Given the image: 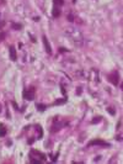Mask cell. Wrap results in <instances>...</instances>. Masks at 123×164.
Returning <instances> with one entry per match:
<instances>
[{
    "label": "cell",
    "mask_w": 123,
    "mask_h": 164,
    "mask_svg": "<svg viewBox=\"0 0 123 164\" xmlns=\"http://www.w3.org/2000/svg\"><path fill=\"white\" fill-rule=\"evenodd\" d=\"M60 15V10L58 9V6H54V10H53V16L54 17H58Z\"/></svg>",
    "instance_id": "cell-7"
},
{
    "label": "cell",
    "mask_w": 123,
    "mask_h": 164,
    "mask_svg": "<svg viewBox=\"0 0 123 164\" xmlns=\"http://www.w3.org/2000/svg\"><path fill=\"white\" fill-rule=\"evenodd\" d=\"M68 20H69V21H74V20H73V15H68Z\"/></svg>",
    "instance_id": "cell-14"
},
{
    "label": "cell",
    "mask_w": 123,
    "mask_h": 164,
    "mask_svg": "<svg viewBox=\"0 0 123 164\" xmlns=\"http://www.w3.org/2000/svg\"><path fill=\"white\" fill-rule=\"evenodd\" d=\"M95 118H96V120H94V121H92V124H96V122H100V121H101V117H95Z\"/></svg>",
    "instance_id": "cell-11"
},
{
    "label": "cell",
    "mask_w": 123,
    "mask_h": 164,
    "mask_svg": "<svg viewBox=\"0 0 123 164\" xmlns=\"http://www.w3.org/2000/svg\"><path fill=\"white\" fill-rule=\"evenodd\" d=\"M60 121H62V118H59V117H56L54 118V122H53V126H52V132H57L58 130H60L63 126H65L67 125V122L65 124H60Z\"/></svg>",
    "instance_id": "cell-2"
},
{
    "label": "cell",
    "mask_w": 123,
    "mask_h": 164,
    "mask_svg": "<svg viewBox=\"0 0 123 164\" xmlns=\"http://www.w3.org/2000/svg\"><path fill=\"white\" fill-rule=\"evenodd\" d=\"M43 43H44V46H46V51H47V53H51V46L48 44V41L47 38H46V36H43Z\"/></svg>",
    "instance_id": "cell-5"
},
{
    "label": "cell",
    "mask_w": 123,
    "mask_h": 164,
    "mask_svg": "<svg viewBox=\"0 0 123 164\" xmlns=\"http://www.w3.org/2000/svg\"><path fill=\"white\" fill-rule=\"evenodd\" d=\"M6 135V128L4 125H0V137H4Z\"/></svg>",
    "instance_id": "cell-6"
},
{
    "label": "cell",
    "mask_w": 123,
    "mask_h": 164,
    "mask_svg": "<svg viewBox=\"0 0 123 164\" xmlns=\"http://www.w3.org/2000/svg\"><path fill=\"white\" fill-rule=\"evenodd\" d=\"M10 59L11 61H16V51L14 46H10Z\"/></svg>",
    "instance_id": "cell-4"
},
{
    "label": "cell",
    "mask_w": 123,
    "mask_h": 164,
    "mask_svg": "<svg viewBox=\"0 0 123 164\" xmlns=\"http://www.w3.org/2000/svg\"><path fill=\"white\" fill-rule=\"evenodd\" d=\"M68 33H69L71 40L75 42V44H79V46L83 44V36H81V33L78 30H75V29H73L71 27V29H68Z\"/></svg>",
    "instance_id": "cell-1"
},
{
    "label": "cell",
    "mask_w": 123,
    "mask_h": 164,
    "mask_svg": "<svg viewBox=\"0 0 123 164\" xmlns=\"http://www.w3.org/2000/svg\"><path fill=\"white\" fill-rule=\"evenodd\" d=\"M14 29H21V25H16V24H12Z\"/></svg>",
    "instance_id": "cell-12"
},
{
    "label": "cell",
    "mask_w": 123,
    "mask_h": 164,
    "mask_svg": "<svg viewBox=\"0 0 123 164\" xmlns=\"http://www.w3.org/2000/svg\"><path fill=\"white\" fill-rule=\"evenodd\" d=\"M92 144H101V146H107V143H105L103 141H94V142L89 143V146H92Z\"/></svg>",
    "instance_id": "cell-8"
},
{
    "label": "cell",
    "mask_w": 123,
    "mask_h": 164,
    "mask_svg": "<svg viewBox=\"0 0 123 164\" xmlns=\"http://www.w3.org/2000/svg\"><path fill=\"white\" fill-rule=\"evenodd\" d=\"M37 107H38V110L43 111V110H44V107H46V105H39V104H38V105H37Z\"/></svg>",
    "instance_id": "cell-10"
},
{
    "label": "cell",
    "mask_w": 123,
    "mask_h": 164,
    "mask_svg": "<svg viewBox=\"0 0 123 164\" xmlns=\"http://www.w3.org/2000/svg\"><path fill=\"white\" fill-rule=\"evenodd\" d=\"M54 5L58 6V5H63V0H54Z\"/></svg>",
    "instance_id": "cell-9"
},
{
    "label": "cell",
    "mask_w": 123,
    "mask_h": 164,
    "mask_svg": "<svg viewBox=\"0 0 123 164\" xmlns=\"http://www.w3.org/2000/svg\"><path fill=\"white\" fill-rule=\"evenodd\" d=\"M35 95H36V90L33 86H30V88H27L26 89V92H25V98L27 100H33L35 99Z\"/></svg>",
    "instance_id": "cell-3"
},
{
    "label": "cell",
    "mask_w": 123,
    "mask_h": 164,
    "mask_svg": "<svg viewBox=\"0 0 123 164\" xmlns=\"http://www.w3.org/2000/svg\"><path fill=\"white\" fill-rule=\"evenodd\" d=\"M5 36H6V33H5V32H3L1 35H0V41H3V38L5 37Z\"/></svg>",
    "instance_id": "cell-13"
}]
</instances>
